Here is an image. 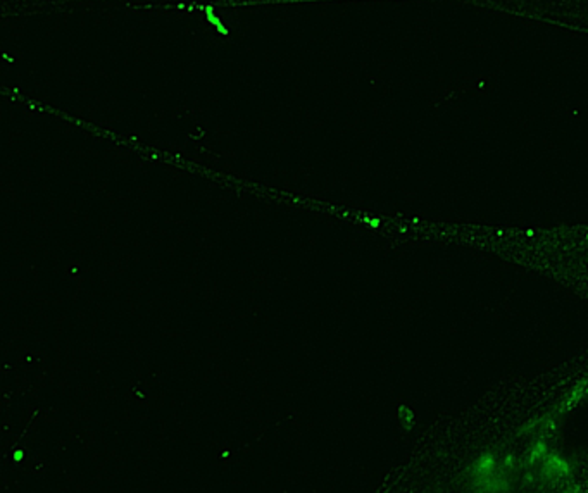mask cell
Here are the masks:
<instances>
[{
    "label": "cell",
    "mask_w": 588,
    "mask_h": 493,
    "mask_svg": "<svg viewBox=\"0 0 588 493\" xmlns=\"http://www.w3.org/2000/svg\"><path fill=\"white\" fill-rule=\"evenodd\" d=\"M505 479L499 474H488L485 478H478V483H476V488L481 490L485 493H495V492H502L505 490Z\"/></svg>",
    "instance_id": "cell-1"
},
{
    "label": "cell",
    "mask_w": 588,
    "mask_h": 493,
    "mask_svg": "<svg viewBox=\"0 0 588 493\" xmlns=\"http://www.w3.org/2000/svg\"><path fill=\"white\" fill-rule=\"evenodd\" d=\"M544 469H545V472H547L548 476H563V474H566V472H567V464L564 462L563 459H559V457L552 455V457H548V459L545 460Z\"/></svg>",
    "instance_id": "cell-2"
},
{
    "label": "cell",
    "mask_w": 588,
    "mask_h": 493,
    "mask_svg": "<svg viewBox=\"0 0 588 493\" xmlns=\"http://www.w3.org/2000/svg\"><path fill=\"white\" fill-rule=\"evenodd\" d=\"M493 468H495V460H493L492 455L481 457L479 460H476V464H475V474H476V478H485V476L492 474V472H493Z\"/></svg>",
    "instance_id": "cell-3"
},
{
    "label": "cell",
    "mask_w": 588,
    "mask_h": 493,
    "mask_svg": "<svg viewBox=\"0 0 588 493\" xmlns=\"http://www.w3.org/2000/svg\"><path fill=\"white\" fill-rule=\"evenodd\" d=\"M204 11H205V16H207V21L211 22V24L214 26V28L218 29V31H219L221 35H228V33H230L226 26H224L223 22H221V19L214 14V7H212V5H207V7H204Z\"/></svg>",
    "instance_id": "cell-4"
},
{
    "label": "cell",
    "mask_w": 588,
    "mask_h": 493,
    "mask_svg": "<svg viewBox=\"0 0 588 493\" xmlns=\"http://www.w3.org/2000/svg\"><path fill=\"white\" fill-rule=\"evenodd\" d=\"M21 459H22V452H21V450H18V452H14V460H16V462H19V460H21Z\"/></svg>",
    "instance_id": "cell-5"
}]
</instances>
